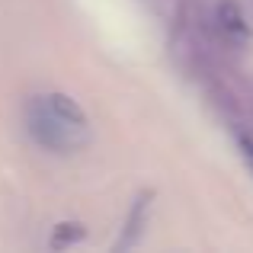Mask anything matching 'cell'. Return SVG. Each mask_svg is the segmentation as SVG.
Here are the masks:
<instances>
[{
	"label": "cell",
	"instance_id": "cell-1",
	"mask_svg": "<svg viewBox=\"0 0 253 253\" xmlns=\"http://www.w3.org/2000/svg\"><path fill=\"white\" fill-rule=\"evenodd\" d=\"M26 131L39 148L51 151V154H74L90 144V125H74L58 119L48 106L42 103V96L29 99L26 106Z\"/></svg>",
	"mask_w": 253,
	"mask_h": 253
},
{
	"label": "cell",
	"instance_id": "cell-2",
	"mask_svg": "<svg viewBox=\"0 0 253 253\" xmlns=\"http://www.w3.org/2000/svg\"><path fill=\"white\" fill-rule=\"evenodd\" d=\"M215 23H218V32L234 45H244L250 39V23L234 0H218L215 3Z\"/></svg>",
	"mask_w": 253,
	"mask_h": 253
},
{
	"label": "cell",
	"instance_id": "cell-3",
	"mask_svg": "<svg viewBox=\"0 0 253 253\" xmlns=\"http://www.w3.org/2000/svg\"><path fill=\"white\" fill-rule=\"evenodd\" d=\"M151 199H154V192H141V196L135 199V209H131V215H128L125 234L116 241V250H128V247H135V244H138V237H141V228H144V221H148Z\"/></svg>",
	"mask_w": 253,
	"mask_h": 253
},
{
	"label": "cell",
	"instance_id": "cell-4",
	"mask_svg": "<svg viewBox=\"0 0 253 253\" xmlns=\"http://www.w3.org/2000/svg\"><path fill=\"white\" fill-rule=\"evenodd\" d=\"M42 103L48 106L51 112H55L58 119H64V122H74V125H90V119H86L84 106L77 103L74 96H68V93H45Z\"/></svg>",
	"mask_w": 253,
	"mask_h": 253
},
{
	"label": "cell",
	"instance_id": "cell-5",
	"mask_svg": "<svg viewBox=\"0 0 253 253\" xmlns=\"http://www.w3.org/2000/svg\"><path fill=\"white\" fill-rule=\"evenodd\" d=\"M84 237H86L84 224H77V221H61V224H55V228H51L48 247H51V250H68V247H74V244H81Z\"/></svg>",
	"mask_w": 253,
	"mask_h": 253
},
{
	"label": "cell",
	"instance_id": "cell-6",
	"mask_svg": "<svg viewBox=\"0 0 253 253\" xmlns=\"http://www.w3.org/2000/svg\"><path fill=\"white\" fill-rule=\"evenodd\" d=\"M237 151H241L247 170L253 173V135H241V138H237Z\"/></svg>",
	"mask_w": 253,
	"mask_h": 253
}]
</instances>
